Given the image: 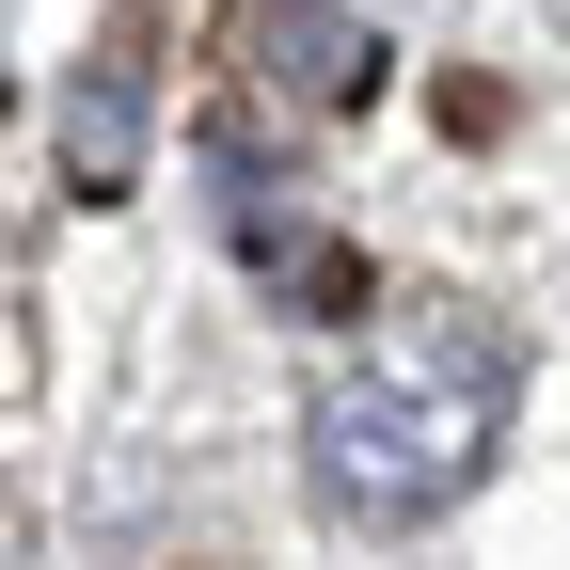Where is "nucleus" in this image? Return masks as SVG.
<instances>
[{"label":"nucleus","instance_id":"f257e3e1","mask_svg":"<svg viewBox=\"0 0 570 570\" xmlns=\"http://www.w3.org/2000/svg\"><path fill=\"white\" fill-rule=\"evenodd\" d=\"M317 491L348 523H412V508H460V491L491 475V444H508V333L428 302L396 348H365L333 396H317Z\"/></svg>","mask_w":570,"mask_h":570},{"label":"nucleus","instance_id":"f03ea898","mask_svg":"<svg viewBox=\"0 0 570 570\" xmlns=\"http://www.w3.org/2000/svg\"><path fill=\"white\" fill-rule=\"evenodd\" d=\"M238 80L285 96V111H365L381 32L348 17V0H238Z\"/></svg>","mask_w":570,"mask_h":570}]
</instances>
